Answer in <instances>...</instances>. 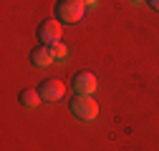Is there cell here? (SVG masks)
<instances>
[{"instance_id": "obj_1", "label": "cell", "mask_w": 159, "mask_h": 151, "mask_svg": "<svg viewBox=\"0 0 159 151\" xmlns=\"http://www.w3.org/2000/svg\"><path fill=\"white\" fill-rule=\"evenodd\" d=\"M86 13V0H58L56 18L61 23H78Z\"/></svg>"}, {"instance_id": "obj_2", "label": "cell", "mask_w": 159, "mask_h": 151, "mask_svg": "<svg viewBox=\"0 0 159 151\" xmlns=\"http://www.w3.org/2000/svg\"><path fill=\"white\" fill-rule=\"evenodd\" d=\"M68 108H71V113L76 119H81V121H93L96 116H98V103L91 98V96H76L71 98V103H68Z\"/></svg>"}, {"instance_id": "obj_3", "label": "cell", "mask_w": 159, "mask_h": 151, "mask_svg": "<svg viewBox=\"0 0 159 151\" xmlns=\"http://www.w3.org/2000/svg\"><path fill=\"white\" fill-rule=\"evenodd\" d=\"M61 20H56V18H51V20H43L41 25H38V38H41L43 45H56L61 43Z\"/></svg>"}, {"instance_id": "obj_4", "label": "cell", "mask_w": 159, "mask_h": 151, "mask_svg": "<svg viewBox=\"0 0 159 151\" xmlns=\"http://www.w3.org/2000/svg\"><path fill=\"white\" fill-rule=\"evenodd\" d=\"M73 93H78V96H91V93H96L98 88V81H96V76L84 71V73H76L73 76Z\"/></svg>"}, {"instance_id": "obj_5", "label": "cell", "mask_w": 159, "mask_h": 151, "mask_svg": "<svg viewBox=\"0 0 159 151\" xmlns=\"http://www.w3.org/2000/svg\"><path fill=\"white\" fill-rule=\"evenodd\" d=\"M38 91H41L43 101H58V98H63V93H66V83L58 81V78H46L38 86Z\"/></svg>"}, {"instance_id": "obj_6", "label": "cell", "mask_w": 159, "mask_h": 151, "mask_svg": "<svg viewBox=\"0 0 159 151\" xmlns=\"http://www.w3.org/2000/svg\"><path fill=\"white\" fill-rule=\"evenodd\" d=\"M18 101H20L23 108H38L41 101H43V96H41L38 88H23L20 93H18Z\"/></svg>"}, {"instance_id": "obj_7", "label": "cell", "mask_w": 159, "mask_h": 151, "mask_svg": "<svg viewBox=\"0 0 159 151\" xmlns=\"http://www.w3.org/2000/svg\"><path fill=\"white\" fill-rule=\"evenodd\" d=\"M30 63H33L35 68H46V66H51V63H53V53H51V48H48V45H38V48L30 53Z\"/></svg>"}, {"instance_id": "obj_8", "label": "cell", "mask_w": 159, "mask_h": 151, "mask_svg": "<svg viewBox=\"0 0 159 151\" xmlns=\"http://www.w3.org/2000/svg\"><path fill=\"white\" fill-rule=\"evenodd\" d=\"M51 53H53V61H66V55H68V48L63 43H56V45H48Z\"/></svg>"}, {"instance_id": "obj_9", "label": "cell", "mask_w": 159, "mask_h": 151, "mask_svg": "<svg viewBox=\"0 0 159 151\" xmlns=\"http://www.w3.org/2000/svg\"><path fill=\"white\" fill-rule=\"evenodd\" d=\"M147 5H149L152 10H159V0H147Z\"/></svg>"}, {"instance_id": "obj_10", "label": "cell", "mask_w": 159, "mask_h": 151, "mask_svg": "<svg viewBox=\"0 0 159 151\" xmlns=\"http://www.w3.org/2000/svg\"><path fill=\"white\" fill-rule=\"evenodd\" d=\"M131 3H144V0H131Z\"/></svg>"}]
</instances>
